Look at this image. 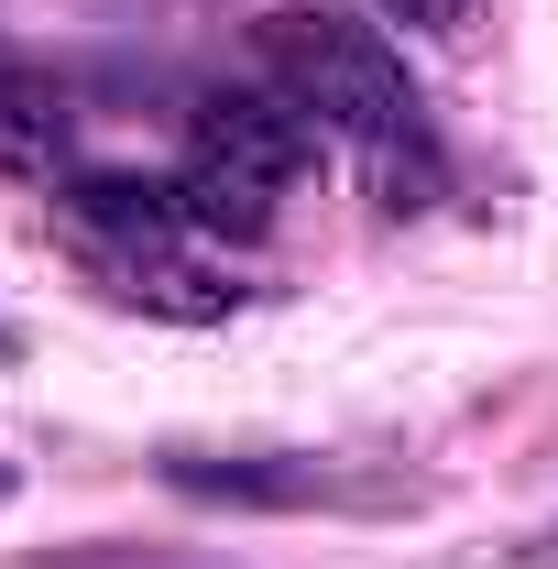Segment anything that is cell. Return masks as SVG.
Listing matches in <instances>:
<instances>
[{"instance_id":"cell-1","label":"cell","mask_w":558,"mask_h":569,"mask_svg":"<svg viewBox=\"0 0 558 569\" xmlns=\"http://www.w3.org/2000/svg\"><path fill=\"white\" fill-rule=\"evenodd\" d=\"M252 56H263V77H275L318 132L361 142L383 209H427V198H438L427 99H417L406 56H395L372 22H350V11H263V22H252Z\"/></svg>"},{"instance_id":"cell-2","label":"cell","mask_w":558,"mask_h":569,"mask_svg":"<svg viewBox=\"0 0 558 569\" xmlns=\"http://www.w3.org/2000/svg\"><path fill=\"white\" fill-rule=\"evenodd\" d=\"M187 164L285 198V187L318 164V121H307L285 88H198V110H187Z\"/></svg>"},{"instance_id":"cell-3","label":"cell","mask_w":558,"mask_h":569,"mask_svg":"<svg viewBox=\"0 0 558 569\" xmlns=\"http://www.w3.org/2000/svg\"><path fill=\"white\" fill-rule=\"evenodd\" d=\"M165 482L187 503H241V515H329V503H395V482H361L340 460H307V449H176Z\"/></svg>"},{"instance_id":"cell-4","label":"cell","mask_w":558,"mask_h":569,"mask_svg":"<svg viewBox=\"0 0 558 569\" xmlns=\"http://www.w3.org/2000/svg\"><path fill=\"white\" fill-rule=\"evenodd\" d=\"M67 219L110 252V263H153V252H187L198 219L165 176H67Z\"/></svg>"},{"instance_id":"cell-5","label":"cell","mask_w":558,"mask_h":569,"mask_svg":"<svg viewBox=\"0 0 558 569\" xmlns=\"http://www.w3.org/2000/svg\"><path fill=\"white\" fill-rule=\"evenodd\" d=\"M121 274V296L132 307H153V318H230L241 307V284L209 274V263H187V252H153V263H110Z\"/></svg>"},{"instance_id":"cell-6","label":"cell","mask_w":558,"mask_h":569,"mask_svg":"<svg viewBox=\"0 0 558 569\" xmlns=\"http://www.w3.org/2000/svg\"><path fill=\"white\" fill-rule=\"evenodd\" d=\"M56 142H67V110L44 99V77H33L22 56H11V44H0V153H22V164H44Z\"/></svg>"},{"instance_id":"cell-7","label":"cell","mask_w":558,"mask_h":569,"mask_svg":"<svg viewBox=\"0 0 558 569\" xmlns=\"http://www.w3.org/2000/svg\"><path fill=\"white\" fill-rule=\"evenodd\" d=\"M44 569H230V559H187V548H132V537H99V548L44 559Z\"/></svg>"},{"instance_id":"cell-8","label":"cell","mask_w":558,"mask_h":569,"mask_svg":"<svg viewBox=\"0 0 558 569\" xmlns=\"http://www.w3.org/2000/svg\"><path fill=\"white\" fill-rule=\"evenodd\" d=\"M383 11H395L406 33H460V22H471V0H383Z\"/></svg>"},{"instance_id":"cell-9","label":"cell","mask_w":558,"mask_h":569,"mask_svg":"<svg viewBox=\"0 0 558 569\" xmlns=\"http://www.w3.org/2000/svg\"><path fill=\"white\" fill-rule=\"evenodd\" d=\"M526 559H537V569H558V526H548V537H537V548H526Z\"/></svg>"},{"instance_id":"cell-10","label":"cell","mask_w":558,"mask_h":569,"mask_svg":"<svg viewBox=\"0 0 558 569\" xmlns=\"http://www.w3.org/2000/svg\"><path fill=\"white\" fill-rule=\"evenodd\" d=\"M11 493H22V471H11V460H0V503H11Z\"/></svg>"},{"instance_id":"cell-11","label":"cell","mask_w":558,"mask_h":569,"mask_svg":"<svg viewBox=\"0 0 558 569\" xmlns=\"http://www.w3.org/2000/svg\"><path fill=\"white\" fill-rule=\"evenodd\" d=\"M0 351H11V318H0Z\"/></svg>"}]
</instances>
